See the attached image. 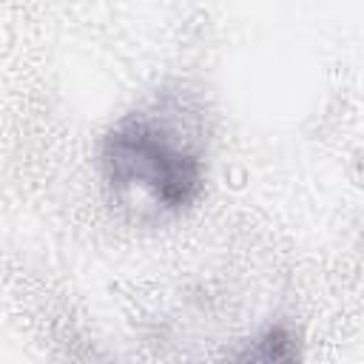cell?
I'll list each match as a JSON object with an SVG mask.
<instances>
[{
  "instance_id": "1",
  "label": "cell",
  "mask_w": 364,
  "mask_h": 364,
  "mask_svg": "<svg viewBox=\"0 0 364 364\" xmlns=\"http://www.w3.org/2000/svg\"><path fill=\"white\" fill-rule=\"evenodd\" d=\"M102 162L119 199L162 213L188 208L202 191V159L176 128L145 111L128 114L108 131Z\"/></svg>"
}]
</instances>
